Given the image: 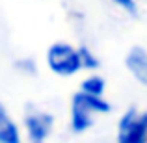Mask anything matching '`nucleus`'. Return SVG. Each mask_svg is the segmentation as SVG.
Masks as SVG:
<instances>
[{"label": "nucleus", "mask_w": 147, "mask_h": 143, "mask_svg": "<svg viewBox=\"0 0 147 143\" xmlns=\"http://www.w3.org/2000/svg\"><path fill=\"white\" fill-rule=\"evenodd\" d=\"M110 111V104L102 100L100 97L90 95V93H75L71 100V128L73 132L80 134L86 132L93 125L95 113H106Z\"/></svg>", "instance_id": "f257e3e1"}, {"label": "nucleus", "mask_w": 147, "mask_h": 143, "mask_svg": "<svg viewBox=\"0 0 147 143\" xmlns=\"http://www.w3.org/2000/svg\"><path fill=\"white\" fill-rule=\"evenodd\" d=\"M47 63L58 76H73L82 69L78 48L69 43H54L47 50Z\"/></svg>", "instance_id": "f03ea898"}, {"label": "nucleus", "mask_w": 147, "mask_h": 143, "mask_svg": "<svg viewBox=\"0 0 147 143\" xmlns=\"http://www.w3.org/2000/svg\"><path fill=\"white\" fill-rule=\"evenodd\" d=\"M117 143H147V111L130 108L117 126Z\"/></svg>", "instance_id": "7ed1b4c3"}, {"label": "nucleus", "mask_w": 147, "mask_h": 143, "mask_svg": "<svg viewBox=\"0 0 147 143\" xmlns=\"http://www.w3.org/2000/svg\"><path fill=\"white\" fill-rule=\"evenodd\" d=\"M52 125H54V119L50 113H45V111L28 113L24 119V126H26V132H28L30 143H45L50 130H52Z\"/></svg>", "instance_id": "20e7f679"}, {"label": "nucleus", "mask_w": 147, "mask_h": 143, "mask_svg": "<svg viewBox=\"0 0 147 143\" xmlns=\"http://www.w3.org/2000/svg\"><path fill=\"white\" fill-rule=\"evenodd\" d=\"M125 65L129 73L147 87V52L142 47H132L125 58Z\"/></svg>", "instance_id": "39448f33"}, {"label": "nucleus", "mask_w": 147, "mask_h": 143, "mask_svg": "<svg viewBox=\"0 0 147 143\" xmlns=\"http://www.w3.org/2000/svg\"><path fill=\"white\" fill-rule=\"evenodd\" d=\"M0 143H22L17 125L2 104H0Z\"/></svg>", "instance_id": "423d86ee"}, {"label": "nucleus", "mask_w": 147, "mask_h": 143, "mask_svg": "<svg viewBox=\"0 0 147 143\" xmlns=\"http://www.w3.org/2000/svg\"><path fill=\"white\" fill-rule=\"evenodd\" d=\"M104 87H106V84H104V80L100 78V76H90V78H86L82 82L80 89H82L84 93L100 97V95H102V91H104Z\"/></svg>", "instance_id": "0eeeda50"}, {"label": "nucleus", "mask_w": 147, "mask_h": 143, "mask_svg": "<svg viewBox=\"0 0 147 143\" xmlns=\"http://www.w3.org/2000/svg\"><path fill=\"white\" fill-rule=\"evenodd\" d=\"M78 52H80V60H82V67H86V69H97L99 67L97 58H95L86 47H80Z\"/></svg>", "instance_id": "6e6552de"}, {"label": "nucleus", "mask_w": 147, "mask_h": 143, "mask_svg": "<svg viewBox=\"0 0 147 143\" xmlns=\"http://www.w3.org/2000/svg\"><path fill=\"white\" fill-rule=\"evenodd\" d=\"M117 6H121L125 11H129L130 15H136V4H134V0H114Z\"/></svg>", "instance_id": "1a4fd4ad"}]
</instances>
